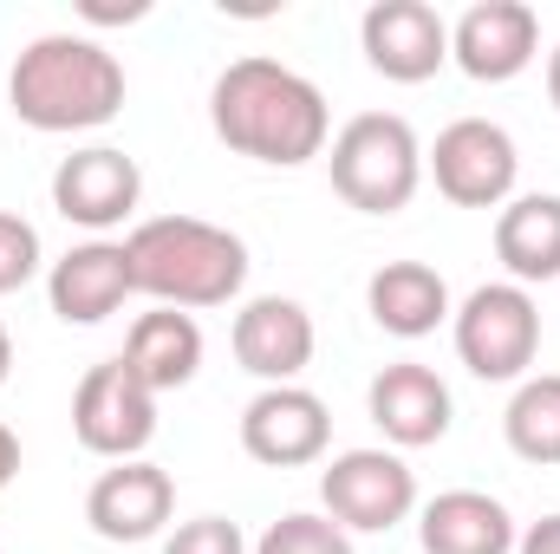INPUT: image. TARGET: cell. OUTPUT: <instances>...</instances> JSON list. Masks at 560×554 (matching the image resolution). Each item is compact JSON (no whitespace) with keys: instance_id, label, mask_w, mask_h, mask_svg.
<instances>
[{"instance_id":"6da1fadb","label":"cell","mask_w":560,"mask_h":554,"mask_svg":"<svg viewBox=\"0 0 560 554\" xmlns=\"http://www.w3.org/2000/svg\"><path fill=\"white\" fill-rule=\"evenodd\" d=\"M209 125L235 157H255L275 170H300V163L326 157V143H332L326 92L268 53L222 66V79L209 92Z\"/></svg>"},{"instance_id":"7a4b0ae2","label":"cell","mask_w":560,"mask_h":554,"mask_svg":"<svg viewBox=\"0 0 560 554\" xmlns=\"http://www.w3.org/2000/svg\"><path fill=\"white\" fill-rule=\"evenodd\" d=\"M7 105L26 131L46 138L98 131L125 112V66L92 33H39L7 72Z\"/></svg>"},{"instance_id":"3957f363","label":"cell","mask_w":560,"mask_h":554,"mask_svg":"<svg viewBox=\"0 0 560 554\" xmlns=\"http://www.w3.org/2000/svg\"><path fill=\"white\" fill-rule=\"evenodd\" d=\"M125 255H131L138 293L176 313L229 307L248 280V242L202 216H150L125 235Z\"/></svg>"},{"instance_id":"277c9868","label":"cell","mask_w":560,"mask_h":554,"mask_svg":"<svg viewBox=\"0 0 560 554\" xmlns=\"http://www.w3.org/2000/svg\"><path fill=\"white\" fill-rule=\"evenodd\" d=\"M326 170H332V189L359 216H398L423 183V143L411 118L398 112H359L352 125L332 131Z\"/></svg>"},{"instance_id":"5b68a950","label":"cell","mask_w":560,"mask_h":554,"mask_svg":"<svg viewBox=\"0 0 560 554\" xmlns=\"http://www.w3.org/2000/svg\"><path fill=\"white\" fill-rule=\"evenodd\" d=\"M450 326H456V359H463L476 379H489V385L528 379V366H535V353H541V307H535V293L515 287V280L476 287V293L450 313Z\"/></svg>"},{"instance_id":"8992f818","label":"cell","mask_w":560,"mask_h":554,"mask_svg":"<svg viewBox=\"0 0 560 554\" xmlns=\"http://www.w3.org/2000/svg\"><path fill=\"white\" fill-rule=\"evenodd\" d=\"M319 503L346 535H385L418 509V476L398 450H339L319 470Z\"/></svg>"},{"instance_id":"52a82bcc","label":"cell","mask_w":560,"mask_h":554,"mask_svg":"<svg viewBox=\"0 0 560 554\" xmlns=\"http://www.w3.org/2000/svg\"><path fill=\"white\" fill-rule=\"evenodd\" d=\"M423 170L436 176V189L456 209H502L515 196L522 150H515V138L495 118H456V125H443L436 143L423 150Z\"/></svg>"},{"instance_id":"ba28073f","label":"cell","mask_w":560,"mask_h":554,"mask_svg":"<svg viewBox=\"0 0 560 554\" xmlns=\"http://www.w3.org/2000/svg\"><path fill=\"white\" fill-rule=\"evenodd\" d=\"M72 437L92 457L131 463V457H143V443L156 437V392L143 385L125 359L92 366L79 379V392H72Z\"/></svg>"},{"instance_id":"9c48e42d","label":"cell","mask_w":560,"mask_h":554,"mask_svg":"<svg viewBox=\"0 0 560 554\" xmlns=\"http://www.w3.org/2000/svg\"><path fill=\"white\" fill-rule=\"evenodd\" d=\"M365 66L392 85H423L450 66V20L430 0H372L359 20Z\"/></svg>"},{"instance_id":"30bf717a","label":"cell","mask_w":560,"mask_h":554,"mask_svg":"<svg viewBox=\"0 0 560 554\" xmlns=\"http://www.w3.org/2000/svg\"><path fill=\"white\" fill-rule=\"evenodd\" d=\"M450 59L476 85H509L541 59V13L528 0H476L450 26Z\"/></svg>"},{"instance_id":"8fae6325","label":"cell","mask_w":560,"mask_h":554,"mask_svg":"<svg viewBox=\"0 0 560 554\" xmlns=\"http://www.w3.org/2000/svg\"><path fill=\"white\" fill-rule=\"evenodd\" d=\"M332 443V412L306 385H261L242 412V450L268 470H300L319 463Z\"/></svg>"},{"instance_id":"7c38bea8","label":"cell","mask_w":560,"mask_h":554,"mask_svg":"<svg viewBox=\"0 0 560 554\" xmlns=\"http://www.w3.org/2000/svg\"><path fill=\"white\" fill-rule=\"evenodd\" d=\"M143 203V170L138 157L112 150V143H92V150H72L59 170H52V209L92 235L131 222Z\"/></svg>"},{"instance_id":"4fadbf2b","label":"cell","mask_w":560,"mask_h":554,"mask_svg":"<svg viewBox=\"0 0 560 554\" xmlns=\"http://www.w3.org/2000/svg\"><path fill=\"white\" fill-rule=\"evenodd\" d=\"M229 346H235V366L255 372L261 385H300V372L313 366L319 333H313V313H306L300 300L261 293V300H248V307L235 313Z\"/></svg>"},{"instance_id":"5bb4252c","label":"cell","mask_w":560,"mask_h":554,"mask_svg":"<svg viewBox=\"0 0 560 554\" xmlns=\"http://www.w3.org/2000/svg\"><path fill=\"white\" fill-rule=\"evenodd\" d=\"M170 509H176V483H170V470L150 463V457H131V463L98 470V483L85 489V522H92V535H105V542H150V535L170 522Z\"/></svg>"},{"instance_id":"9a60e30c","label":"cell","mask_w":560,"mask_h":554,"mask_svg":"<svg viewBox=\"0 0 560 554\" xmlns=\"http://www.w3.org/2000/svg\"><path fill=\"white\" fill-rule=\"evenodd\" d=\"M131 293H138L131 255H125V242H105V235L66 249V255L52 262V275H46V300H52V313H59L66 326H98V320H112Z\"/></svg>"},{"instance_id":"2e32d148","label":"cell","mask_w":560,"mask_h":554,"mask_svg":"<svg viewBox=\"0 0 560 554\" xmlns=\"http://www.w3.org/2000/svg\"><path fill=\"white\" fill-rule=\"evenodd\" d=\"M365 412L385 430V443L423 450V443H443V437H450V412H456V405H450V385H443L430 366L398 359V366H385V372L372 379Z\"/></svg>"},{"instance_id":"e0dca14e","label":"cell","mask_w":560,"mask_h":554,"mask_svg":"<svg viewBox=\"0 0 560 554\" xmlns=\"http://www.w3.org/2000/svg\"><path fill=\"white\" fill-rule=\"evenodd\" d=\"M423 554H515V516L489 489H443L418 516Z\"/></svg>"},{"instance_id":"ac0fdd59","label":"cell","mask_w":560,"mask_h":554,"mask_svg":"<svg viewBox=\"0 0 560 554\" xmlns=\"http://www.w3.org/2000/svg\"><path fill=\"white\" fill-rule=\"evenodd\" d=\"M143 385L163 399V392H183L196 372H202V326L196 313H176V307H150L131 320V339L118 353Z\"/></svg>"},{"instance_id":"d6986e66","label":"cell","mask_w":560,"mask_h":554,"mask_svg":"<svg viewBox=\"0 0 560 554\" xmlns=\"http://www.w3.org/2000/svg\"><path fill=\"white\" fill-rule=\"evenodd\" d=\"M365 307L392 339H423L450 320V280L430 262H385L365 280Z\"/></svg>"},{"instance_id":"ffe728a7","label":"cell","mask_w":560,"mask_h":554,"mask_svg":"<svg viewBox=\"0 0 560 554\" xmlns=\"http://www.w3.org/2000/svg\"><path fill=\"white\" fill-rule=\"evenodd\" d=\"M495 262L515 287L560 275V196H509L495 209Z\"/></svg>"},{"instance_id":"44dd1931","label":"cell","mask_w":560,"mask_h":554,"mask_svg":"<svg viewBox=\"0 0 560 554\" xmlns=\"http://www.w3.org/2000/svg\"><path fill=\"white\" fill-rule=\"evenodd\" d=\"M502 437L522 463H541L555 470L560 463V372H535L515 385L509 412H502Z\"/></svg>"},{"instance_id":"7402d4cb","label":"cell","mask_w":560,"mask_h":554,"mask_svg":"<svg viewBox=\"0 0 560 554\" xmlns=\"http://www.w3.org/2000/svg\"><path fill=\"white\" fill-rule=\"evenodd\" d=\"M255 554H352V535H346L332 516L293 509V516H280L275 529L255 542Z\"/></svg>"},{"instance_id":"603a6c76","label":"cell","mask_w":560,"mask_h":554,"mask_svg":"<svg viewBox=\"0 0 560 554\" xmlns=\"http://www.w3.org/2000/svg\"><path fill=\"white\" fill-rule=\"evenodd\" d=\"M39 275V229L20 209H0V293H20Z\"/></svg>"},{"instance_id":"cb8c5ba5","label":"cell","mask_w":560,"mask_h":554,"mask_svg":"<svg viewBox=\"0 0 560 554\" xmlns=\"http://www.w3.org/2000/svg\"><path fill=\"white\" fill-rule=\"evenodd\" d=\"M163 554H255V549H248V535L229 516H196V522H176Z\"/></svg>"},{"instance_id":"d4e9b609","label":"cell","mask_w":560,"mask_h":554,"mask_svg":"<svg viewBox=\"0 0 560 554\" xmlns=\"http://www.w3.org/2000/svg\"><path fill=\"white\" fill-rule=\"evenodd\" d=\"M515 554H560V516H541V522H528V535L515 542Z\"/></svg>"},{"instance_id":"484cf974","label":"cell","mask_w":560,"mask_h":554,"mask_svg":"<svg viewBox=\"0 0 560 554\" xmlns=\"http://www.w3.org/2000/svg\"><path fill=\"white\" fill-rule=\"evenodd\" d=\"M13 476H20V437H13V430L0 424V489H7Z\"/></svg>"},{"instance_id":"4316f807","label":"cell","mask_w":560,"mask_h":554,"mask_svg":"<svg viewBox=\"0 0 560 554\" xmlns=\"http://www.w3.org/2000/svg\"><path fill=\"white\" fill-rule=\"evenodd\" d=\"M548 105L560 112V46L548 53Z\"/></svg>"},{"instance_id":"83f0119b","label":"cell","mask_w":560,"mask_h":554,"mask_svg":"<svg viewBox=\"0 0 560 554\" xmlns=\"http://www.w3.org/2000/svg\"><path fill=\"white\" fill-rule=\"evenodd\" d=\"M7 372H13V339H7V326H0V385H7Z\"/></svg>"}]
</instances>
